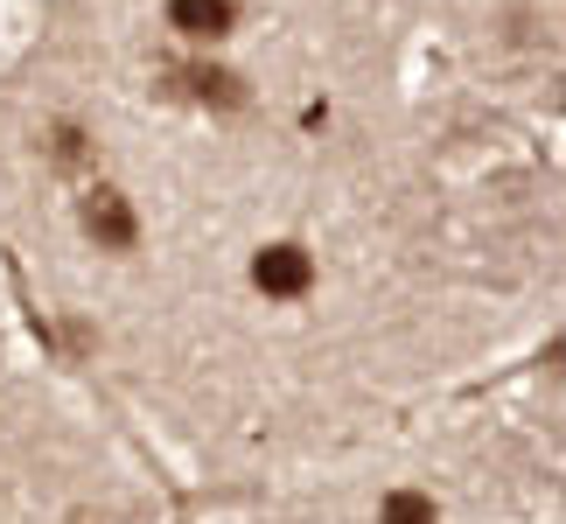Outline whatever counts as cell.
Returning <instances> with one entry per match:
<instances>
[{
    "label": "cell",
    "instance_id": "cell-1",
    "mask_svg": "<svg viewBox=\"0 0 566 524\" xmlns=\"http://www.w3.org/2000/svg\"><path fill=\"white\" fill-rule=\"evenodd\" d=\"M308 280H315V266H308V252H301V245H266V252L252 259V287L273 294V301L308 294Z\"/></svg>",
    "mask_w": 566,
    "mask_h": 524
},
{
    "label": "cell",
    "instance_id": "cell-2",
    "mask_svg": "<svg viewBox=\"0 0 566 524\" xmlns=\"http://www.w3.org/2000/svg\"><path fill=\"white\" fill-rule=\"evenodd\" d=\"M168 29L189 42H224L238 29V0H168Z\"/></svg>",
    "mask_w": 566,
    "mask_h": 524
},
{
    "label": "cell",
    "instance_id": "cell-3",
    "mask_svg": "<svg viewBox=\"0 0 566 524\" xmlns=\"http://www.w3.org/2000/svg\"><path fill=\"white\" fill-rule=\"evenodd\" d=\"M84 231H92L105 252H126L134 245V210H126V196L119 189H92L84 196Z\"/></svg>",
    "mask_w": 566,
    "mask_h": 524
},
{
    "label": "cell",
    "instance_id": "cell-4",
    "mask_svg": "<svg viewBox=\"0 0 566 524\" xmlns=\"http://www.w3.org/2000/svg\"><path fill=\"white\" fill-rule=\"evenodd\" d=\"M182 84H189V98H196V105H217V113L245 105V84H238L231 71H217V63H189V71H182Z\"/></svg>",
    "mask_w": 566,
    "mask_h": 524
},
{
    "label": "cell",
    "instance_id": "cell-5",
    "mask_svg": "<svg viewBox=\"0 0 566 524\" xmlns=\"http://www.w3.org/2000/svg\"><path fill=\"white\" fill-rule=\"evenodd\" d=\"M378 524H441V511H433V496H420V490H391Z\"/></svg>",
    "mask_w": 566,
    "mask_h": 524
}]
</instances>
